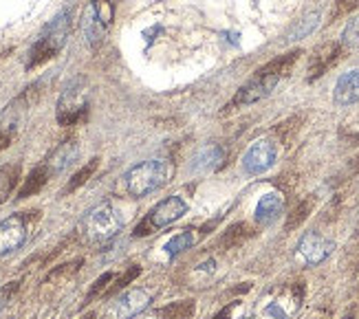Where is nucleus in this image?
<instances>
[{"label":"nucleus","mask_w":359,"mask_h":319,"mask_svg":"<svg viewBox=\"0 0 359 319\" xmlns=\"http://www.w3.org/2000/svg\"><path fill=\"white\" fill-rule=\"evenodd\" d=\"M172 163L168 158H148V161H142L133 165L126 172V189L128 194L135 198H144L152 191L161 189L170 179H172Z\"/></svg>","instance_id":"nucleus-1"},{"label":"nucleus","mask_w":359,"mask_h":319,"mask_svg":"<svg viewBox=\"0 0 359 319\" xmlns=\"http://www.w3.org/2000/svg\"><path fill=\"white\" fill-rule=\"evenodd\" d=\"M69 34H71V11L65 9L42 29V34L38 36L34 46H31L27 69H36L40 64L55 57L62 49H65Z\"/></svg>","instance_id":"nucleus-2"},{"label":"nucleus","mask_w":359,"mask_h":319,"mask_svg":"<svg viewBox=\"0 0 359 319\" xmlns=\"http://www.w3.org/2000/svg\"><path fill=\"white\" fill-rule=\"evenodd\" d=\"M123 225H126V220H123V216L113 203H102L97 207H93L82 220V229L93 243L111 240V238H115L123 229Z\"/></svg>","instance_id":"nucleus-3"},{"label":"nucleus","mask_w":359,"mask_h":319,"mask_svg":"<svg viewBox=\"0 0 359 319\" xmlns=\"http://www.w3.org/2000/svg\"><path fill=\"white\" fill-rule=\"evenodd\" d=\"M88 100L90 90L84 77H75L73 82L65 88L57 102V121L62 125H73L82 121L88 113Z\"/></svg>","instance_id":"nucleus-4"},{"label":"nucleus","mask_w":359,"mask_h":319,"mask_svg":"<svg viewBox=\"0 0 359 319\" xmlns=\"http://www.w3.org/2000/svg\"><path fill=\"white\" fill-rule=\"evenodd\" d=\"M115 7L111 0H90L82 13V34L90 46H100L113 27Z\"/></svg>","instance_id":"nucleus-5"},{"label":"nucleus","mask_w":359,"mask_h":319,"mask_svg":"<svg viewBox=\"0 0 359 319\" xmlns=\"http://www.w3.org/2000/svg\"><path fill=\"white\" fill-rule=\"evenodd\" d=\"M280 79H283V75L278 73H269V71H256V75L249 79V82L233 95V100L229 106H252L264 97H269V95L273 93V88L280 84Z\"/></svg>","instance_id":"nucleus-6"},{"label":"nucleus","mask_w":359,"mask_h":319,"mask_svg":"<svg viewBox=\"0 0 359 319\" xmlns=\"http://www.w3.org/2000/svg\"><path fill=\"white\" fill-rule=\"evenodd\" d=\"M333 249H335V245L329 240V238L320 236L318 231H306L300 238L298 247H295V260L304 266H318L329 258Z\"/></svg>","instance_id":"nucleus-7"},{"label":"nucleus","mask_w":359,"mask_h":319,"mask_svg":"<svg viewBox=\"0 0 359 319\" xmlns=\"http://www.w3.org/2000/svg\"><path fill=\"white\" fill-rule=\"evenodd\" d=\"M276 158H278L276 143L271 139H258L243 156V172L247 177H258V174H264L276 165Z\"/></svg>","instance_id":"nucleus-8"},{"label":"nucleus","mask_w":359,"mask_h":319,"mask_svg":"<svg viewBox=\"0 0 359 319\" xmlns=\"http://www.w3.org/2000/svg\"><path fill=\"white\" fill-rule=\"evenodd\" d=\"M29 238V216L13 214L0 220V258L18 251Z\"/></svg>","instance_id":"nucleus-9"},{"label":"nucleus","mask_w":359,"mask_h":319,"mask_svg":"<svg viewBox=\"0 0 359 319\" xmlns=\"http://www.w3.org/2000/svg\"><path fill=\"white\" fill-rule=\"evenodd\" d=\"M187 214V203L181 196H168L161 203L154 205V210L148 214L146 222L139 227V233H142L146 227L150 229H163L168 225H172L179 218H183Z\"/></svg>","instance_id":"nucleus-10"},{"label":"nucleus","mask_w":359,"mask_h":319,"mask_svg":"<svg viewBox=\"0 0 359 319\" xmlns=\"http://www.w3.org/2000/svg\"><path fill=\"white\" fill-rule=\"evenodd\" d=\"M152 295L146 289H130L115 299V304L108 311V319H133L148 308Z\"/></svg>","instance_id":"nucleus-11"},{"label":"nucleus","mask_w":359,"mask_h":319,"mask_svg":"<svg viewBox=\"0 0 359 319\" xmlns=\"http://www.w3.org/2000/svg\"><path fill=\"white\" fill-rule=\"evenodd\" d=\"M77 156H80V146H77L75 139H69V141H62L60 146L46 156V161L42 165L49 170L51 177H55V174L69 170L77 161Z\"/></svg>","instance_id":"nucleus-12"},{"label":"nucleus","mask_w":359,"mask_h":319,"mask_svg":"<svg viewBox=\"0 0 359 319\" xmlns=\"http://www.w3.org/2000/svg\"><path fill=\"white\" fill-rule=\"evenodd\" d=\"M283 210H285V196L280 194V191H267V194L260 196V201L256 203L254 218L258 225L269 227L283 216Z\"/></svg>","instance_id":"nucleus-13"},{"label":"nucleus","mask_w":359,"mask_h":319,"mask_svg":"<svg viewBox=\"0 0 359 319\" xmlns=\"http://www.w3.org/2000/svg\"><path fill=\"white\" fill-rule=\"evenodd\" d=\"M333 100L337 106H353L359 102V67L339 75L333 90Z\"/></svg>","instance_id":"nucleus-14"},{"label":"nucleus","mask_w":359,"mask_h":319,"mask_svg":"<svg viewBox=\"0 0 359 319\" xmlns=\"http://www.w3.org/2000/svg\"><path fill=\"white\" fill-rule=\"evenodd\" d=\"M225 161V150L216 143H210V146L201 148L194 156H192V163H190V172L192 174H208L216 168H221Z\"/></svg>","instance_id":"nucleus-15"},{"label":"nucleus","mask_w":359,"mask_h":319,"mask_svg":"<svg viewBox=\"0 0 359 319\" xmlns=\"http://www.w3.org/2000/svg\"><path fill=\"white\" fill-rule=\"evenodd\" d=\"M339 53H341V46L335 42L322 44L320 49H316V53L311 55V64H309V79H316V77L324 75L337 62Z\"/></svg>","instance_id":"nucleus-16"},{"label":"nucleus","mask_w":359,"mask_h":319,"mask_svg":"<svg viewBox=\"0 0 359 319\" xmlns=\"http://www.w3.org/2000/svg\"><path fill=\"white\" fill-rule=\"evenodd\" d=\"M298 308H300V297L293 293H285L269 301L267 308H264V315L271 319H289Z\"/></svg>","instance_id":"nucleus-17"},{"label":"nucleus","mask_w":359,"mask_h":319,"mask_svg":"<svg viewBox=\"0 0 359 319\" xmlns=\"http://www.w3.org/2000/svg\"><path fill=\"white\" fill-rule=\"evenodd\" d=\"M194 243H196V236H194V231L192 229H183L181 233H177V236H172L170 240L163 245V253H165V258H177L179 253H183L185 249H190V247H194Z\"/></svg>","instance_id":"nucleus-18"},{"label":"nucleus","mask_w":359,"mask_h":319,"mask_svg":"<svg viewBox=\"0 0 359 319\" xmlns=\"http://www.w3.org/2000/svg\"><path fill=\"white\" fill-rule=\"evenodd\" d=\"M18 179H20V165L18 163L0 165V203L7 201V196L11 194V189L15 187Z\"/></svg>","instance_id":"nucleus-19"},{"label":"nucleus","mask_w":359,"mask_h":319,"mask_svg":"<svg viewBox=\"0 0 359 319\" xmlns=\"http://www.w3.org/2000/svg\"><path fill=\"white\" fill-rule=\"evenodd\" d=\"M51 179V174H49V170H46L44 165H38L34 172L29 174V179L25 181V185L20 187V194H18V198H27V196H31V194H36V191H40L42 189V185Z\"/></svg>","instance_id":"nucleus-20"},{"label":"nucleus","mask_w":359,"mask_h":319,"mask_svg":"<svg viewBox=\"0 0 359 319\" xmlns=\"http://www.w3.org/2000/svg\"><path fill=\"white\" fill-rule=\"evenodd\" d=\"M318 25H320V13H309V15H304V18L298 25L291 27V31L287 34V42H295V40L306 38L309 34H313Z\"/></svg>","instance_id":"nucleus-21"},{"label":"nucleus","mask_w":359,"mask_h":319,"mask_svg":"<svg viewBox=\"0 0 359 319\" xmlns=\"http://www.w3.org/2000/svg\"><path fill=\"white\" fill-rule=\"evenodd\" d=\"M97 163H100L97 158H93V161H88V163H86V165H84V168H82V170L77 172L75 177L71 179V183L67 185V191H73V189H77V187H80V185H84V183L88 181V177H90V174L97 170Z\"/></svg>","instance_id":"nucleus-22"},{"label":"nucleus","mask_w":359,"mask_h":319,"mask_svg":"<svg viewBox=\"0 0 359 319\" xmlns=\"http://www.w3.org/2000/svg\"><path fill=\"white\" fill-rule=\"evenodd\" d=\"M341 42L348 44V46H359V18L351 20L341 34Z\"/></svg>","instance_id":"nucleus-23"},{"label":"nucleus","mask_w":359,"mask_h":319,"mask_svg":"<svg viewBox=\"0 0 359 319\" xmlns=\"http://www.w3.org/2000/svg\"><path fill=\"white\" fill-rule=\"evenodd\" d=\"M165 315H168V319H190L192 304H175V306L165 308Z\"/></svg>","instance_id":"nucleus-24"},{"label":"nucleus","mask_w":359,"mask_h":319,"mask_svg":"<svg viewBox=\"0 0 359 319\" xmlns=\"http://www.w3.org/2000/svg\"><path fill=\"white\" fill-rule=\"evenodd\" d=\"M15 291V284L13 286H9V289H3V291H0V308H3L5 304H7V299H9V295Z\"/></svg>","instance_id":"nucleus-25"},{"label":"nucleus","mask_w":359,"mask_h":319,"mask_svg":"<svg viewBox=\"0 0 359 319\" xmlns=\"http://www.w3.org/2000/svg\"><path fill=\"white\" fill-rule=\"evenodd\" d=\"M84 319H95V315H93V313H90V315H86Z\"/></svg>","instance_id":"nucleus-26"},{"label":"nucleus","mask_w":359,"mask_h":319,"mask_svg":"<svg viewBox=\"0 0 359 319\" xmlns=\"http://www.w3.org/2000/svg\"><path fill=\"white\" fill-rule=\"evenodd\" d=\"M357 3H359V0H357Z\"/></svg>","instance_id":"nucleus-27"}]
</instances>
